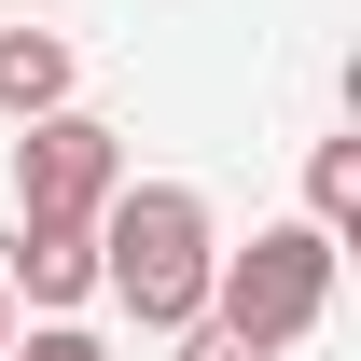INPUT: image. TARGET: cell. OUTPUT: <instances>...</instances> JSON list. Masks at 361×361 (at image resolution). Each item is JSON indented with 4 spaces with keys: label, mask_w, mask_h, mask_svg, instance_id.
Masks as SVG:
<instances>
[{
    "label": "cell",
    "mask_w": 361,
    "mask_h": 361,
    "mask_svg": "<svg viewBox=\"0 0 361 361\" xmlns=\"http://www.w3.org/2000/svg\"><path fill=\"white\" fill-rule=\"evenodd\" d=\"M0 292H14L28 319L97 306V223H14V250H0Z\"/></svg>",
    "instance_id": "obj_4"
},
{
    "label": "cell",
    "mask_w": 361,
    "mask_h": 361,
    "mask_svg": "<svg viewBox=\"0 0 361 361\" xmlns=\"http://www.w3.org/2000/svg\"><path fill=\"white\" fill-rule=\"evenodd\" d=\"M0 348H14V292H0Z\"/></svg>",
    "instance_id": "obj_9"
},
{
    "label": "cell",
    "mask_w": 361,
    "mask_h": 361,
    "mask_svg": "<svg viewBox=\"0 0 361 361\" xmlns=\"http://www.w3.org/2000/svg\"><path fill=\"white\" fill-rule=\"evenodd\" d=\"M209 264H223V223H209L195 180H126L97 209V292L139 334H195L209 319Z\"/></svg>",
    "instance_id": "obj_1"
},
{
    "label": "cell",
    "mask_w": 361,
    "mask_h": 361,
    "mask_svg": "<svg viewBox=\"0 0 361 361\" xmlns=\"http://www.w3.org/2000/svg\"><path fill=\"white\" fill-rule=\"evenodd\" d=\"M0 361H111V348H97L84 319H14V348H0Z\"/></svg>",
    "instance_id": "obj_7"
},
{
    "label": "cell",
    "mask_w": 361,
    "mask_h": 361,
    "mask_svg": "<svg viewBox=\"0 0 361 361\" xmlns=\"http://www.w3.org/2000/svg\"><path fill=\"white\" fill-rule=\"evenodd\" d=\"M126 126H97L84 97L42 111V126H14V223H97L111 195H126Z\"/></svg>",
    "instance_id": "obj_3"
},
{
    "label": "cell",
    "mask_w": 361,
    "mask_h": 361,
    "mask_svg": "<svg viewBox=\"0 0 361 361\" xmlns=\"http://www.w3.org/2000/svg\"><path fill=\"white\" fill-rule=\"evenodd\" d=\"M70 84H84V70H70V42H56V28H0V111H14V126L70 111Z\"/></svg>",
    "instance_id": "obj_5"
},
{
    "label": "cell",
    "mask_w": 361,
    "mask_h": 361,
    "mask_svg": "<svg viewBox=\"0 0 361 361\" xmlns=\"http://www.w3.org/2000/svg\"><path fill=\"white\" fill-rule=\"evenodd\" d=\"M306 223L348 250V223H361V139H319L306 153Z\"/></svg>",
    "instance_id": "obj_6"
},
{
    "label": "cell",
    "mask_w": 361,
    "mask_h": 361,
    "mask_svg": "<svg viewBox=\"0 0 361 361\" xmlns=\"http://www.w3.org/2000/svg\"><path fill=\"white\" fill-rule=\"evenodd\" d=\"M209 319L223 334H250V348H306L319 319H334V236L319 223H250V250H223L209 264Z\"/></svg>",
    "instance_id": "obj_2"
},
{
    "label": "cell",
    "mask_w": 361,
    "mask_h": 361,
    "mask_svg": "<svg viewBox=\"0 0 361 361\" xmlns=\"http://www.w3.org/2000/svg\"><path fill=\"white\" fill-rule=\"evenodd\" d=\"M167 348H180V361H264L250 334H223V319H195V334H167Z\"/></svg>",
    "instance_id": "obj_8"
}]
</instances>
